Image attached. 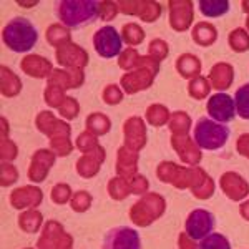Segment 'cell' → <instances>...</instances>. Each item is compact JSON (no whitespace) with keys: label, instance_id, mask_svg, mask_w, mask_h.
Listing matches in <instances>:
<instances>
[{"label":"cell","instance_id":"cell-1","mask_svg":"<svg viewBox=\"0 0 249 249\" xmlns=\"http://www.w3.org/2000/svg\"><path fill=\"white\" fill-rule=\"evenodd\" d=\"M35 124L43 135L50 140V150L57 156H68L73 151V143L70 140L71 126L63 120H58L52 111L43 110L35 118Z\"/></svg>","mask_w":249,"mask_h":249},{"label":"cell","instance_id":"cell-2","mask_svg":"<svg viewBox=\"0 0 249 249\" xmlns=\"http://www.w3.org/2000/svg\"><path fill=\"white\" fill-rule=\"evenodd\" d=\"M55 15L68 29H80L100 17L98 0H60L55 2Z\"/></svg>","mask_w":249,"mask_h":249},{"label":"cell","instance_id":"cell-3","mask_svg":"<svg viewBox=\"0 0 249 249\" xmlns=\"http://www.w3.org/2000/svg\"><path fill=\"white\" fill-rule=\"evenodd\" d=\"M2 40L7 48L15 53H27L38 42V32L25 17H14L2 30Z\"/></svg>","mask_w":249,"mask_h":249},{"label":"cell","instance_id":"cell-4","mask_svg":"<svg viewBox=\"0 0 249 249\" xmlns=\"http://www.w3.org/2000/svg\"><path fill=\"white\" fill-rule=\"evenodd\" d=\"M160 73V62L150 55H140L138 63L133 71L124 73L120 80V87L126 95H136L138 91L148 90L155 82V77Z\"/></svg>","mask_w":249,"mask_h":249},{"label":"cell","instance_id":"cell-5","mask_svg":"<svg viewBox=\"0 0 249 249\" xmlns=\"http://www.w3.org/2000/svg\"><path fill=\"white\" fill-rule=\"evenodd\" d=\"M230 138V128L224 123H218L211 118H199L193 128V140L201 150L216 151L223 148Z\"/></svg>","mask_w":249,"mask_h":249},{"label":"cell","instance_id":"cell-6","mask_svg":"<svg viewBox=\"0 0 249 249\" xmlns=\"http://www.w3.org/2000/svg\"><path fill=\"white\" fill-rule=\"evenodd\" d=\"M166 210V201L158 193H148L143 195L130 210V219L136 226L146 228L153 221L161 218Z\"/></svg>","mask_w":249,"mask_h":249},{"label":"cell","instance_id":"cell-7","mask_svg":"<svg viewBox=\"0 0 249 249\" xmlns=\"http://www.w3.org/2000/svg\"><path fill=\"white\" fill-rule=\"evenodd\" d=\"M95 52L102 58H113L123 52V38L122 34L111 25H105L98 29L93 35Z\"/></svg>","mask_w":249,"mask_h":249},{"label":"cell","instance_id":"cell-8","mask_svg":"<svg viewBox=\"0 0 249 249\" xmlns=\"http://www.w3.org/2000/svg\"><path fill=\"white\" fill-rule=\"evenodd\" d=\"M118 9L124 15H136L143 22L151 23L161 17V5L153 0H118Z\"/></svg>","mask_w":249,"mask_h":249},{"label":"cell","instance_id":"cell-9","mask_svg":"<svg viewBox=\"0 0 249 249\" xmlns=\"http://www.w3.org/2000/svg\"><path fill=\"white\" fill-rule=\"evenodd\" d=\"M102 249H142V239L131 228L116 226L107 231Z\"/></svg>","mask_w":249,"mask_h":249},{"label":"cell","instance_id":"cell-10","mask_svg":"<svg viewBox=\"0 0 249 249\" xmlns=\"http://www.w3.org/2000/svg\"><path fill=\"white\" fill-rule=\"evenodd\" d=\"M206 111L210 115L211 120L218 123H230L234 120L236 116V105H234V98L228 93H214L210 96L206 103Z\"/></svg>","mask_w":249,"mask_h":249},{"label":"cell","instance_id":"cell-11","mask_svg":"<svg viewBox=\"0 0 249 249\" xmlns=\"http://www.w3.org/2000/svg\"><path fill=\"white\" fill-rule=\"evenodd\" d=\"M71 243H73V238L65 232L62 224L55 219H50L43 224L42 234L37 241V249H62Z\"/></svg>","mask_w":249,"mask_h":249},{"label":"cell","instance_id":"cell-12","mask_svg":"<svg viewBox=\"0 0 249 249\" xmlns=\"http://www.w3.org/2000/svg\"><path fill=\"white\" fill-rule=\"evenodd\" d=\"M170 25L175 32H186L195 20V3L191 0H170Z\"/></svg>","mask_w":249,"mask_h":249},{"label":"cell","instance_id":"cell-13","mask_svg":"<svg viewBox=\"0 0 249 249\" xmlns=\"http://www.w3.org/2000/svg\"><path fill=\"white\" fill-rule=\"evenodd\" d=\"M55 58L63 68L83 70L88 65V53L83 47L73 42H67L55 50Z\"/></svg>","mask_w":249,"mask_h":249},{"label":"cell","instance_id":"cell-14","mask_svg":"<svg viewBox=\"0 0 249 249\" xmlns=\"http://www.w3.org/2000/svg\"><path fill=\"white\" fill-rule=\"evenodd\" d=\"M214 230V216L213 213L198 208L191 211L186 218V234L193 239H204Z\"/></svg>","mask_w":249,"mask_h":249},{"label":"cell","instance_id":"cell-15","mask_svg":"<svg viewBox=\"0 0 249 249\" xmlns=\"http://www.w3.org/2000/svg\"><path fill=\"white\" fill-rule=\"evenodd\" d=\"M156 176L160 181L173 184L176 190L190 188V168L179 166L173 161H161L156 168Z\"/></svg>","mask_w":249,"mask_h":249},{"label":"cell","instance_id":"cell-16","mask_svg":"<svg viewBox=\"0 0 249 249\" xmlns=\"http://www.w3.org/2000/svg\"><path fill=\"white\" fill-rule=\"evenodd\" d=\"M57 155L50 148H40L32 155L30 166H29V179L32 183H42L47 179L50 168L55 164Z\"/></svg>","mask_w":249,"mask_h":249},{"label":"cell","instance_id":"cell-17","mask_svg":"<svg viewBox=\"0 0 249 249\" xmlns=\"http://www.w3.org/2000/svg\"><path fill=\"white\" fill-rule=\"evenodd\" d=\"M9 201L14 210H37L43 201V191L34 184L15 188L10 193Z\"/></svg>","mask_w":249,"mask_h":249},{"label":"cell","instance_id":"cell-18","mask_svg":"<svg viewBox=\"0 0 249 249\" xmlns=\"http://www.w3.org/2000/svg\"><path fill=\"white\" fill-rule=\"evenodd\" d=\"M124 146L138 153L146 144V124L140 116H130L123 124Z\"/></svg>","mask_w":249,"mask_h":249},{"label":"cell","instance_id":"cell-19","mask_svg":"<svg viewBox=\"0 0 249 249\" xmlns=\"http://www.w3.org/2000/svg\"><path fill=\"white\" fill-rule=\"evenodd\" d=\"M219 186L231 201H241L249 195V183L234 171H228L221 175Z\"/></svg>","mask_w":249,"mask_h":249},{"label":"cell","instance_id":"cell-20","mask_svg":"<svg viewBox=\"0 0 249 249\" xmlns=\"http://www.w3.org/2000/svg\"><path fill=\"white\" fill-rule=\"evenodd\" d=\"M171 146L178 153L183 163L196 166L203 160L201 148L195 143V140L190 138V135L183 136H171Z\"/></svg>","mask_w":249,"mask_h":249},{"label":"cell","instance_id":"cell-21","mask_svg":"<svg viewBox=\"0 0 249 249\" xmlns=\"http://www.w3.org/2000/svg\"><path fill=\"white\" fill-rule=\"evenodd\" d=\"M190 190L198 199H208L214 195V181L203 168H190Z\"/></svg>","mask_w":249,"mask_h":249},{"label":"cell","instance_id":"cell-22","mask_svg":"<svg viewBox=\"0 0 249 249\" xmlns=\"http://www.w3.org/2000/svg\"><path fill=\"white\" fill-rule=\"evenodd\" d=\"M105 158H107V151L103 146L96 148L95 151H90V153H83L80 156L77 164H75L77 173L82 178H87V179L95 178L100 173V168H102Z\"/></svg>","mask_w":249,"mask_h":249},{"label":"cell","instance_id":"cell-23","mask_svg":"<svg viewBox=\"0 0 249 249\" xmlns=\"http://www.w3.org/2000/svg\"><path fill=\"white\" fill-rule=\"evenodd\" d=\"M20 68L25 75H29L32 78H50V75L53 73V65L50 63V60L42 57V55H34L29 53L22 58L20 62Z\"/></svg>","mask_w":249,"mask_h":249},{"label":"cell","instance_id":"cell-24","mask_svg":"<svg viewBox=\"0 0 249 249\" xmlns=\"http://www.w3.org/2000/svg\"><path fill=\"white\" fill-rule=\"evenodd\" d=\"M116 173L128 183L138 175V153L131 151L124 144L118 148V153H116Z\"/></svg>","mask_w":249,"mask_h":249},{"label":"cell","instance_id":"cell-25","mask_svg":"<svg viewBox=\"0 0 249 249\" xmlns=\"http://www.w3.org/2000/svg\"><path fill=\"white\" fill-rule=\"evenodd\" d=\"M47 83L62 87L63 90H71V88H80L85 83V73L83 70H71V68H57L50 75Z\"/></svg>","mask_w":249,"mask_h":249},{"label":"cell","instance_id":"cell-26","mask_svg":"<svg viewBox=\"0 0 249 249\" xmlns=\"http://www.w3.org/2000/svg\"><path fill=\"white\" fill-rule=\"evenodd\" d=\"M208 80L211 83V88L219 90V93H223V90H228L232 85V80H234V68L232 65L226 62H219L216 65H213L208 75Z\"/></svg>","mask_w":249,"mask_h":249},{"label":"cell","instance_id":"cell-27","mask_svg":"<svg viewBox=\"0 0 249 249\" xmlns=\"http://www.w3.org/2000/svg\"><path fill=\"white\" fill-rule=\"evenodd\" d=\"M201 60L193 53H183L176 60V71L181 75L183 78L193 80L201 75Z\"/></svg>","mask_w":249,"mask_h":249},{"label":"cell","instance_id":"cell-28","mask_svg":"<svg viewBox=\"0 0 249 249\" xmlns=\"http://www.w3.org/2000/svg\"><path fill=\"white\" fill-rule=\"evenodd\" d=\"M193 42L199 47H211L218 40V30L210 22H198L191 30Z\"/></svg>","mask_w":249,"mask_h":249},{"label":"cell","instance_id":"cell-29","mask_svg":"<svg viewBox=\"0 0 249 249\" xmlns=\"http://www.w3.org/2000/svg\"><path fill=\"white\" fill-rule=\"evenodd\" d=\"M0 88H2V95L7 96V98H14L22 91L20 78L5 65L0 67Z\"/></svg>","mask_w":249,"mask_h":249},{"label":"cell","instance_id":"cell-30","mask_svg":"<svg viewBox=\"0 0 249 249\" xmlns=\"http://www.w3.org/2000/svg\"><path fill=\"white\" fill-rule=\"evenodd\" d=\"M43 223V214L38 210H27L20 213L18 216V228L27 234H35Z\"/></svg>","mask_w":249,"mask_h":249},{"label":"cell","instance_id":"cell-31","mask_svg":"<svg viewBox=\"0 0 249 249\" xmlns=\"http://www.w3.org/2000/svg\"><path fill=\"white\" fill-rule=\"evenodd\" d=\"M85 126H87V131L93 133L95 136H102V135H107L108 131L111 130V120L108 118L105 113L95 111V113L87 116Z\"/></svg>","mask_w":249,"mask_h":249},{"label":"cell","instance_id":"cell-32","mask_svg":"<svg viewBox=\"0 0 249 249\" xmlns=\"http://www.w3.org/2000/svg\"><path fill=\"white\" fill-rule=\"evenodd\" d=\"M199 12L204 17L216 18L221 15H226L230 12V2L228 0H199Z\"/></svg>","mask_w":249,"mask_h":249},{"label":"cell","instance_id":"cell-33","mask_svg":"<svg viewBox=\"0 0 249 249\" xmlns=\"http://www.w3.org/2000/svg\"><path fill=\"white\" fill-rule=\"evenodd\" d=\"M47 42L50 43L52 47L58 48L60 45L67 42H71V32L68 27H65L63 23H53L47 29Z\"/></svg>","mask_w":249,"mask_h":249},{"label":"cell","instance_id":"cell-34","mask_svg":"<svg viewBox=\"0 0 249 249\" xmlns=\"http://www.w3.org/2000/svg\"><path fill=\"white\" fill-rule=\"evenodd\" d=\"M146 122L151 124V126H164L166 123H170L171 113L166 107L161 105V103H153L146 108V115H144Z\"/></svg>","mask_w":249,"mask_h":249},{"label":"cell","instance_id":"cell-35","mask_svg":"<svg viewBox=\"0 0 249 249\" xmlns=\"http://www.w3.org/2000/svg\"><path fill=\"white\" fill-rule=\"evenodd\" d=\"M168 124H170L171 136H183V135H190L193 122L186 111H175V113H171L170 123Z\"/></svg>","mask_w":249,"mask_h":249},{"label":"cell","instance_id":"cell-36","mask_svg":"<svg viewBox=\"0 0 249 249\" xmlns=\"http://www.w3.org/2000/svg\"><path fill=\"white\" fill-rule=\"evenodd\" d=\"M210 91H211V83L208 77H203V75L190 80V83H188V95L195 100H204L210 95Z\"/></svg>","mask_w":249,"mask_h":249},{"label":"cell","instance_id":"cell-37","mask_svg":"<svg viewBox=\"0 0 249 249\" xmlns=\"http://www.w3.org/2000/svg\"><path fill=\"white\" fill-rule=\"evenodd\" d=\"M108 195H110L111 199H115V201H123V199H126L128 196L131 195L130 183H128L126 179L120 178V176H113V178L108 181Z\"/></svg>","mask_w":249,"mask_h":249},{"label":"cell","instance_id":"cell-38","mask_svg":"<svg viewBox=\"0 0 249 249\" xmlns=\"http://www.w3.org/2000/svg\"><path fill=\"white\" fill-rule=\"evenodd\" d=\"M234 105L236 113L239 118L249 120V83L241 85L234 93Z\"/></svg>","mask_w":249,"mask_h":249},{"label":"cell","instance_id":"cell-39","mask_svg":"<svg viewBox=\"0 0 249 249\" xmlns=\"http://www.w3.org/2000/svg\"><path fill=\"white\" fill-rule=\"evenodd\" d=\"M144 30L142 29L140 23H124L122 29V38L123 42H126L130 47H136L140 43H143L144 40Z\"/></svg>","mask_w":249,"mask_h":249},{"label":"cell","instance_id":"cell-40","mask_svg":"<svg viewBox=\"0 0 249 249\" xmlns=\"http://www.w3.org/2000/svg\"><path fill=\"white\" fill-rule=\"evenodd\" d=\"M228 43H230L231 50L236 53H244L249 50V34L246 29H234L228 37Z\"/></svg>","mask_w":249,"mask_h":249},{"label":"cell","instance_id":"cell-41","mask_svg":"<svg viewBox=\"0 0 249 249\" xmlns=\"http://www.w3.org/2000/svg\"><path fill=\"white\" fill-rule=\"evenodd\" d=\"M67 90H63L62 87L53 85V83H47L45 91H43V98H45V103L50 108H58L62 107V103L65 102L67 98Z\"/></svg>","mask_w":249,"mask_h":249},{"label":"cell","instance_id":"cell-42","mask_svg":"<svg viewBox=\"0 0 249 249\" xmlns=\"http://www.w3.org/2000/svg\"><path fill=\"white\" fill-rule=\"evenodd\" d=\"M198 249H231V243L221 232H211L199 243Z\"/></svg>","mask_w":249,"mask_h":249},{"label":"cell","instance_id":"cell-43","mask_svg":"<svg viewBox=\"0 0 249 249\" xmlns=\"http://www.w3.org/2000/svg\"><path fill=\"white\" fill-rule=\"evenodd\" d=\"M138 58H140V53L138 50L133 47H128L126 50H123L122 53H120L118 57V67L124 70L128 73V71H133L136 68V63H138Z\"/></svg>","mask_w":249,"mask_h":249},{"label":"cell","instance_id":"cell-44","mask_svg":"<svg viewBox=\"0 0 249 249\" xmlns=\"http://www.w3.org/2000/svg\"><path fill=\"white\" fill-rule=\"evenodd\" d=\"M91 203H93V196L83 190L73 193V196L70 199V206L75 213H85L87 210H90Z\"/></svg>","mask_w":249,"mask_h":249},{"label":"cell","instance_id":"cell-45","mask_svg":"<svg viewBox=\"0 0 249 249\" xmlns=\"http://www.w3.org/2000/svg\"><path fill=\"white\" fill-rule=\"evenodd\" d=\"M75 146L77 150H80L82 153H90V151H95L96 148H100L102 144L98 143V136H95L90 131H83V133L78 135L77 142H75Z\"/></svg>","mask_w":249,"mask_h":249},{"label":"cell","instance_id":"cell-46","mask_svg":"<svg viewBox=\"0 0 249 249\" xmlns=\"http://www.w3.org/2000/svg\"><path fill=\"white\" fill-rule=\"evenodd\" d=\"M71 196H73V193H71L70 184H67V183H58V184H55V186L52 188L50 198H52V201H53L55 204H60V206H62V204L70 203Z\"/></svg>","mask_w":249,"mask_h":249},{"label":"cell","instance_id":"cell-47","mask_svg":"<svg viewBox=\"0 0 249 249\" xmlns=\"http://www.w3.org/2000/svg\"><path fill=\"white\" fill-rule=\"evenodd\" d=\"M58 113L63 120H75L80 113V103L73 96H67L62 107L58 108Z\"/></svg>","mask_w":249,"mask_h":249},{"label":"cell","instance_id":"cell-48","mask_svg":"<svg viewBox=\"0 0 249 249\" xmlns=\"http://www.w3.org/2000/svg\"><path fill=\"white\" fill-rule=\"evenodd\" d=\"M168 52H170L168 43L161 38L151 40L150 45H148V55L153 57L155 60H158V62H163V60L168 57Z\"/></svg>","mask_w":249,"mask_h":249},{"label":"cell","instance_id":"cell-49","mask_svg":"<svg viewBox=\"0 0 249 249\" xmlns=\"http://www.w3.org/2000/svg\"><path fill=\"white\" fill-rule=\"evenodd\" d=\"M18 179V171L14 164L2 161V166H0V184L3 188L10 186V184L17 183Z\"/></svg>","mask_w":249,"mask_h":249},{"label":"cell","instance_id":"cell-50","mask_svg":"<svg viewBox=\"0 0 249 249\" xmlns=\"http://www.w3.org/2000/svg\"><path fill=\"white\" fill-rule=\"evenodd\" d=\"M102 98L107 105H120L123 102V90L118 85L111 83V85H107L105 90L102 93Z\"/></svg>","mask_w":249,"mask_h":249},{"label":"cell","instance_id":"cell-51","mask_svg":"<svg viewBox=\"0 0 249 249\" xmlns=\"http://www.w3.org/2000/svg\"><path fill=\"white\" fill-rule=\"evenodd\" d=\"M18 155V148L12 140L9 138H2V144H0V158L2 161H14Z\"/></svg>","mask_w":249,"mask_h":249},{"label":"cell","instance_id":"cell-52","mask_svg":"<svg viewBox=\"0 0 249 249\" xmlns=\"http://www.w3.org/2000/svg\"><path fill=\"white\" fill-rule=\"evenodd\" d=\"M118 3L111 2V0H105V2H100V18L103 22H111L116 15H118Z\"/></svg>","mask_w":249,"mask_h":249},{"label":"cell","instance_id":"cell-53","mask_svg":"<svg viewBox=\"0 0 249 249\" xmlns=\"http://www.w3.org/2000/svg\"><path fill=\"white\" fill-rule=\"evenodd\" d=\"M148 188H150V183H148V179L144 178L143 175H136L133 179L130 181V193L131 195H146Z\"/></svg>","mask_w":249,"mask_h":249},{"label":"cell","instance_id":"cell-54","mask_svg":"<svg viewBox=\"0 0 249 249\" xmlns=\"http://www.w3.org/2000/svg\"><path fill=\"white\" fill-rule=\"evenodd\" d=\"M236 150H238V153L241 156L249 160V133H244L239 136L238 142H236Z\"/></svg>","mask_w":249,"mask_h":249},{"label":"cell","instance_id":"cell-55","mask_svg":"<svg viewBox=\"0 0 249 249\" xmlns=\"http://www.w3.org/2000/svg\"><path fill=\"white\" fill-rule=\"evenodd\" d=\"M178 246H179V249H198V246H196V243H195V239L190 238L186 232H181V234H179Z\"/></svg>","mask_w":249,"mask_h":249},{"label":"cell","instance_id":"cell-56","mask_svg":"<svg viewBox=\"0 0 249 249\" xmlns=\"http://www.w3.org/2000/svg\"><path fill=\"white\" fill-rule=\"evenodd\" d=\"M239 213H241V216H243L244 219L249 221V199H248V201H244L239 206Z\"/></svg>","mask_w":249,"mask_h":249},{"label":"cell","instance_id":"cell-57","mask_svg":"<svg viewBox=\"0 0 249 249\" xmlns=\"http://www.w3.org/2000/svg\"><path fill=\"white\" fill-rule=\"evenodd\" d=\"M241 7H243V12H244V14H248V15H249V0H243V2H241Z\"/></svg>","mask_w":249,"mask_h":249},{"label":"cell","instance_id":"cell-58","mask_svg":"<svg viewBox=\"0 0 249 249\" xmlns=\"http://www.w3.org/2000/svg\"><path fill=\"white\" fill-rule=\"evenodd\" d=\"M20 7H35L38 5V2H17Z\"/></svg>","mask_w":249,"mask_h":249},{"label":"cell","instance_id":"cell-59","mask_svg":"<svg viewBox=\"0 0 249 249\" xmlns=\"http://www.w3.org/2000/svg\"><path fill=\"white\" fill-rule=\"evenodd\" d=\"M62 249H73V243H71V244H67V246H63Z\"/></svg>","mask_w":249,"mask_h":249},{"label":"cell","instance_id":"cell-60","mask_svg":"<svg viewBox=\"0 0 249 249\" xmlns=\"http://www.w3.org/2000/svg\"><path fill=\"white\" fill-rule=\"evenodd\" d=\"M246 29H248V34H249V15H248V18H246Z\"/></svg>","mask_w":249,"mask_h":249},{"label":"cell","instance_id":"cell-61","mask_svg":"<svg viewBox=\"0 0 249 249\" xmlns=\"http://www.w3.org/2000/svg\"><path fill=\"white\" fill-rule=\"evenodd\" d=\"M25 249H34V248H25Z\"/></svg>","mask_w":249,"mask_h":249}]
</instances>
